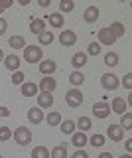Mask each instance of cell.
Wrapping results in <instances>:
<instances>
[{
    "label": "cell",
    "mask_w": 132,
    "mask_h": 158,
    "mask_svg": "<svg viewBox=\"0 0 132 158\" xmlns=\"http://www.w3.org/2000/svg\"><path fill=\"white\" fill-rule=\"evenodd\" d=\"M42 57H43V52L40 46H26L24 48V59L28 63H38V61H42Z\"/></svg>",
    "instance_id": "1"
},
{
    "label": "cell",
    "mask_w": 132,
    "mask_h": 158,
    "mask_svg": "<svg viewBox=\"0 0 132 158\" xmlns=\"http://www.w3.org/2000/svg\"><path fill=\"white\" fill-rule=\"evenodd\" d=\"M12 136H14V140H16L18 144H22V146H26V144L32 142V131L28 127H18L16 131L12 132Z\"/></svg>",
    "instance_id": "2"
},
{
    "label": "cell",
    "mask_w": 132,
    "mask_h": 158,
    "mask_svg": "<svg viewBox=\"0 0 132 158\" xmlns=\"http://www.w3.org/2000/svg\"><path fill=\"white\" fill-rule=\"evenodd\" d=\"M65 103L69 105L71 109H77L83 105V93L79 91V89H71V91L65 93Z\"/></svg>",
    "instance_id": "3"
},
{
    "label": "cell",
    "mask_w": 132,
    "mask_h": 158,
    "mask_svg": "<svg viewBox=\"0 0 132 158\" xmlns=\"http://www.w3.org/2000/svg\"><path fill=\"white\" fill-rule=\"evenodd\" d=\"M101 85L105 87L106 91H114V89L120 85V81H118V77H116L114 73H105V75L101 77Z\"/></svg>",
    "instance_id": "4"
},
{
    "label": "cell",
    "mask_w": 132,
    "mask_h": 158,
    "mask_svg": "<svg viewBox=\"0 0 132 158\" xmlns=\"http://www.w3.org/2000/svg\"><path fill=\"white\" fill-rule=\"evenodd\" d=\"M110 105L109 103H105V101H99V103H95L93 105V115H95L97 118H106L110 115Z\"/></svg>",
    "instance_id": "5"
},
{
    "label": "cell",
    "mask_w": 132,
    "mask_h": 158,
    "mask_svg": "<svg viewBox=\"0 0 132 158\" xmlns=\"http://www.w3.org/2000/svg\"><path fill=\"white\" fill-rule=\"evenodd\" d=\"M106 135H109L110 140L120 142L122 138H124V131H122L120 125H109V127H106Z\"/></svg>",
    "instance_id": "6"
},
{
    "label": "cell",
    "mask_w": 132,
    "mask_h": 158,
    "mask_svg": "<svg viewBox=\"0 0 132 158\" xmlns=\"http://www.w3.org/2000/svg\"><path fill=\"white\" fill-rule=\"evenodd\" d=\"M59 44L61 46H75L77 44V32L73 30H65V32L59 34Z\"/></svg>",
    "instance_id": "7"
},
{
    "label": "cell",
    "mask_w": 132,
    "mask_h": 158,
    "mask_svg": "<svg viewBox=\"0 0 132 158\" xmlns=\"http://www.w3.org/2000/svg\"><path fill=\"white\" fill-rule=\"evenodd\" d=\"M110 111L112 113H118V115H124L126 111H128V105H126V101L122 97H114L110 103Z\"/></svg>",
    "instance_id": "8"
},
{
    "label": "cell",
    "mask_w": 132,
    "mask_h": 158,
    "mask_svg": "<svg viewBox=\"0 0 132 158\" xmlns=\"http://www.w3.org/2000/svg\"><path fill=\"white\" fill-rule=\"evenodd\" d=\"M97 34H99V42L102 44V46H112V44L116 42V38L110 34V30H109V28H101Z\"/></svg>",
    "instance_id": "9"
},
{
    "label": "cell",
    "mask_w": 132,
    "mask_h": 158,
    "mask_svg": "<svg viewBox=\"0 0 132 158\" xmlns=\"http://www.w3.org/2000/svg\"><path fill=\"white\" fill-rule=\"evenodd\" d=\"M55 87H57L55 79L50 77V75H46V77L40 81V85H38V89H40V91H47V93H53V91H55Z\"/></svg>",
    "instance_id": "10"
},
{
    "label": "cell",
    "mask_w": 132,
    "mask_h": 158,
    "mask_svg": "<svg viewBox=\"0 0 132 158\" xmlns=\"http://www.w3.org/2000/svg\"><path fill=\"white\" fill-rule=\"evenodd\" d=\"M40 71L43 73V77H46V75H53V73H55L57 71V63L55 61H51V59H46V61H42L40 63Z\"/></svg>",
    "instance_id": "11"
},
{
    "label": "cell",
    "mask_w": 132,
    "mask_h": 158,
    "mask_svg": "<svg viewBox=\"0 0 132 158\" xmlns=\"http://www.w3.org/2000/svg\"><path fill=\"white\" fill-rule=\"evenodd\" d=\"M4 65H6L8 71H20V57L18 56H6L4 57Z\"/></svg>",
    "instance_id": "12"
},
{
    "label": "cell",
    "mask_w": 132,
    "mask_h": 158,
    "mask_svg": "<svg viewBox=\"0 0 132 158\" xmlns=\"http://www.w3.org/2000/svg\"><path fill=\"white\" fill-rule=\"evenodd\" d=\"M51 105H53V95L47 93V91H42L40 95H38V107H40V109H47Z\"/></svg>",
    "instance_id": "13"
},
{
    "label": "cell",
    "mask_w": 132,
    "mask_h": 158,
    "mask_svg": "<svg viewBox=\"0 0 132 158\" xmlns=\"http://www.w3.org/2000/svg\"><path fill=\"white\" fill-rule=\"evenodd\" d=\"M28 121L34 123V125H40V123L43 121V111L40 107H32L30 111H28Z\"/></svg>",
    "instance_id": "14"
},
{
    "label": "cell",
    "mask_w": 132,
    "mask_h": 158,
    "mask_svg": "<svg viewBox=\"0 0 132 158\" xmlns=\"http://www.w3.org/2000/svg\"><path fill=\"white\" fill-rule=\"evenodd\" d=\"M30 32H32V34H36V36H40L42 32H46V20H42V18H34L32 22H30Z\"/></svg>",
    "instance_id": "15"
},
{
    "label": "cell",
    "mask_w": 132,
    "mask_h": 158,
    "mask_svg": "<svg viewBox=\"0 0 132 158\" xmlns=\"http://www.w3.org/2000/svg\"><path fill=\"white\" fill-rule=\"evenodd\" d=\"M87 140H89V138H87V135H85V132H73V135H71V144L73 146H75V148H83V146H85L87 144Z\"/></svg>",
    "instance_id": "16"
},
{
    "label": "cell",
    "mask_w": 132,
    "mask_h": 158,
    "mask_svg": "<svg viewBox=\"0 0 132 158\" xmlns=\"http://www.w3.org/2000/svg\"><path fill=\"white\" fill-rule=\"evenodd\" d=\"M22 95L24 97H36L38 95V85L32 81H24L22 83Z\"/></svg>",
    "instance_id": "17"
},
{
    "label": "cell",
    "mask_w": 132,
    "mask_h": 158,
    "mask_svg": "<svg viewBox=\"0 0 132 158\" xmlns=\"http://www.w3.org/2000/svg\"><path fill=\"white\" fill-rule=\"evenodd\" d=\"M83 18H85V22L95 24L97 20H99V8H97V6H89L85 10V14H83Z\"/></svg>",
    "instance_id": "18"
},
{
    "label": "cell",
    "mask_w": 132,
    "mask_h": 158,
    "mask_svg": "<svg viewBox=\"0 0 132 158\" xmlns=\"http://www.w3.org/2000/svg\"><path fill=\"white\" fill-rule=\"evenodd\" d=\"M85 63H87V53H83V52H77L75 56L71 57V65L75 69H81Z\"/></svg>",
    "instance_id": "19"
},
{
    "label": "cell",
    "mask_w": 132,
    "mask_h": 158,
    "mask_svg": "<svg viewBox=\"0 0 132 158\" xmlns=\"http://www.w3.org/2000/svg\"><path fill=\"white\" fill-rule=\"evenodd\" d=\"M109 30H110V34H112V36H114L116 40H118V38H122V36H124V32H126V30H124V26H122L120 22H112L110 26H109Z\"/></svg>",
    "instance_id": "20"
},
{
    "label": "cell",
    "mask_w": 132,
    "mask_h": 158,
    "mask_svg": "<svg viewBox=\"0 0 132 158\" xmlns=\"http://www.w3.org/2000/svg\"><path fill=\"white\" fill-rule=\"evenodd\" d=\"M47 20H50V26H51V28H61L63 24H65V18H63L59 12L50 14V18H47Z\"/></svg>",
    "instance_id": "21"
},
{
    "label": "cell",
    "mask_w": 132,
    "mask_h": 158,
    "mask_svg": "<svg viewBox=\"0 0 132 158\" xmlns=\"http://www.w3.org/2000/svg\"><path fill=\"white\" fill-rule=\"evenodd\" d=\"M50 158H67V148L59 144V146H53L50 150Z\"/></svg>",
    "instance_id": "22"
},
{
    "label": "cell",
    "mask_w": 132,
    "mask_h": 158,
    "mask_svg": "<svg viewBox=\"0 0 132 158\" xmlns=\"http://www.w3.org/2000/svg\"><path fill=\"white\" fill-rule=\"evenodd\" d=\"M75 127L79 128L81 132H87V131H89V128L93 127V123H91V118H89V117H79V121L75 123Z\"/></svg>",
    "instance_id": "23"
},
{
    "label": "cell",
    "mask_w": 132,
    "mask_h": 158,
    "mask_svg": "<svg viewBox=\"0 0 132 158\" xmlns=\"http://www.w3.org/2000/svg\"><path fill=\"white\" fill-rule=\"evenodd\" d=\"M46 121L50 123L51 127H59V125H61V113H59V111H51L50 115L46 117Z\"/></svg>",
    "instance_id": "24"
},
{
    "label": "cell",
    "mask_w": 132,
    "mask_h": 158,
    "mask_svg": "<svg viewBox=\"0 0 132 158\" xmlns=\"http://www.w3.org/2000/svg\"><path fill=\"white\" fill-rule=\"evenodd\" d=\"M120 127H122V131H130L132 128V113L126 111L124 115H120Z\"/></svg>",
    "instance_id": "25"
},
{
    "label": "cell",
    "mask_w": 132,
    "mask_h": 158,
    "mask_svg": "<svg viewBox=\"0 0 132 158\" xmlns=\"http://www.w3.org/2000/svg\"><path fill=\"white\" fill-rule=\"evenodd\" d=\"M8 44H10L14 49H24L26 48V40H24L22 36H12L10 40H8Z\"/></svg>",
    "instance_id": "26"
},
{
    "label": "cell",
    "mask_w": 132,
    "mask_h": 158,
    "mask_svg": "<svg viewBox=\"0 0 132 158\" xmlns=\"http://www.w3.org/2000/svg\"><path fill=\"white\" fill-rule=\"evenodd\" d=\"M105 63H106L109 67L118 65V53H116V52H109V53H105Z\"/></svg>",
    "instance_id": "27"
},
{
    "label": "cell",
    "mask_w": 132,
    "mask_h": 158,
    "mask_svg": "<svg viewBox=\"0 0 132 158\" xmlns=\"http://www.w3.org/2000/svg\"><path fill=\"white\" fill-rule=\"evenodd\" d=\"M32 158H50V150L46 146H36L32 150Z\"/></svg>",
    "instance_id": "28"
},
{
    "label": "cell",
    "mask_w": 132,
    "mask_h": 158,
    "mask_svg": "<svg viewBox=\"0 0 132 158\" xmlns=\"http://www.w3.org/2000/svg\"><path fill=\"white\" fill-rule=\"evenodd\" d=\"M69 81H71V85H75V87H79L83 81H85V75H83L81 71H73L71 75H69Z\"/></svg>",
    "instance_id": "29"
},
{
    "label": "cell",
    "mask_w": 132,
    "mask_h": 158,
    "mask_svg": "<svg viewBox=\"0 0 132 158\" xmlns=\"http://www.w3.org/2000/svg\"><path fill=\"white\" fill-rule=\"evenodd\" d=\"M75 123H73V121H63L61 123V132H63V135H73V132H75Z\"/></svg>",
    "instance_id": "30"
},
{
    "label": "cell",
    "mask_w": 132,
    "mask_h": 158,
    "mask_svg": "<svg viewBox=\"0 0 132 158\" xmlns=\"http://www.w3.org/2000/svg\"><path fill=\"white\" fill-rule=\"evenodd\" d=\"M12 138V128L10 127H0V142H6Z\"/></svg>",
    "instance_id": "31"
},
{
    "label": "cell",
    "mask_w": 132,
    "mask_h": 158,
    "mask_svg": "<svg viewBox=\"0 0 132 158\" xmlns=\"http://www.w3.org/2000/svg\"><path fill=\"white\" fill-rule=\"evenodd\" d=\"M38 38H40V44H42V46H50V44L53 42V34L51 32H42Z\"/></svg>",
    "instance_id": "32"
},
{
    "label": "cell",
    "mask_w": 132,
    "mask_h": 158,
    "mask_svg": "<svg viewBox=\"0 0 132 158\" xmlns=\"http://www.w3.org/2000/svg\"><path fill=\"white\" fill-rule=\"evenodd\" d=\"M73 8H75V2H73V0H61V2H59V10H61V12H71Z\"/></svg>",
    "instance_id": "33"
},
{
    "label": "cell",
    "mask_w": 132,
    "mask_h": 158,
    "mask_svg": "<svg viewBox=\"0 0 132 158\" xmlns=\"http://www.w3.org/2000/svg\"><path fill=\"white\" fill-rule=\"evenodd\" d=\"M87 142H91L93 146H102V144H105V136H102V135H93Z\"/></svg>",
    "instance_id": "34"
},
{
    "label": "cell",
    "mask_w": 132,
    "mask_h": 158,
    "mask_svg": "<svg viewBox=\"0 0 132 158\" xmlns=\"http://www.w3.org/2000/svg\"><path fill=\"white\" fill-rule=\"evenodd\" d=\"M87 52H89V56H99L101 53V44H97V42H91L89 44V49H87Z\"/></svg>",
    "instance_id": "35"
},
{
    "label": "cell",
    "mask_w": 132,
    "mask_h": 158,
    "mask_svg": "<svg viewBox=\"0 0 132 158\" xmlns=\"http://www.w3.org/2000/svg\"><path fill=\"white\" fill-rule=\"evenodd\" d=\"M24 79H26V75H24L22 71H14V75H12V83H14V85H22Z\"/></svg>",
    "instance_id": "36"
},
{
    "label": "cell",
    "mask_w": 132,
    "mask_h": 158,
    "mask_svg": "<svg viewBox=\"0 0 132 158\" xmlns=\"http://www.w3.org/2000/svg\"><path fill=\"white\" fill-rule=\"evenodd\" d=\"M122 83H124L126 89H132V73H126V75H124V81H122Z\"/></svg>",
    "instance_id": "37"
},
{
    "label": "cell",
    "mask_w": 132,
    "mask_h": 158,
    "mask_svg": "<svg viewBox=\"0 0 132 158\" xmlns=\"http://www.w3.org/2000/svg\"><path fill=\"white\" fill-rule=\"evenodd\" d=\"M71 158H89V154H87L83 148H79V150H75V154H73Z\"/></svg>",
    "instance_id": "38"
},
{
    "label": "cell",
    "mask_w": 132,
    "mask_h": 158,
    "mask_svg": "<svg viewBox=\"0 0 132 158\" xmlns=\"http://www.w3.org/2000/svg\"><path fill=\"white\" fill-rule=\"evenodd\" d=\"M6 28H8V22L4 18H0V36H2V34H6Z\"/></svg>",
    "instance_id": "39"
},
{
    "label": "cell",
    "mask_w": 132,
    "mask_h": 158,
    "mask_svg": "<svg viewBox=\"0 0 132 158\" xmlns=\"http://www.w3.org/2000/svg\"><path fill=\"white\" fill-rule=\"evenodd\" d=\"M0 117H10V111L6 107H0Z\"/></svg>",
    "instance_id": "40"
},
{
    "label": "cell",
    "mask_w": 132,
    "mask_h": 158,
    "mask_svg": "<svg viewBox=\"0 0 132 158\" xmlns=\"http://www.w3.org/2000/svg\"><path fill=\"white\" fill-rule=\"evenodd\" d=\"M38 4H40L42 8H47V6H50L51 2H50V0H40V2H38Z\"/></svg>",
    "instance_id": "41"
},
{
    "label": "cell",
    "mask_w": 132,
    "mask_h": 158,
    "mask_svg": "<svg viewBox=\"0 0 132 158\" xmlns=\"http://www.w3.org/2000/svg\"><path fill=\"white\" fill-rule=\"evenodd\" d=\"M2 4H4V8H10L14 2H12V0H2Z\"/></svg>",
    "instance_id": "42"
},
{
    "label": "cell",
    "mask_w": 132,
    "mask_h": 158,
    "mask_svg": "<svg viewBox=\"0 0 132 158\" xmlns=\"http://www.w3.org/2000/svg\"><path fill=\"white\" fill-rule=\"evenodd\" d=\"M124 146H126V150L130 152V150H132V140H126V142H124Z\"/></svg>",
    "instance_id": "43"
},
{
    "label": "cell",
    "mask_w": 132,
    "mask_h": 158,
    "mask_svg": "<svg viewBox=\"0 0 132 158\" xmlns=\"http://www.w3.org/2000/svg\"><path fill=\"white\" fill-rule=\"evenodd\" d=\"M99 158H112L110 152H102V154H99Z\"/></svg>",
    "instance_id": "44"
},
{
    "label": "cell",
    "mask_w": 132,
    "mask_h": 158,
    "mask_svg": "<svg viewBox=\"0 0 132 158\" xmlns=\"http://www.w3.org/2000/svg\"><path fill=\"white\" fill-rule=\"evenodd\" d=\"M4 10H6V8H4V4H2V0H0V18H2V12H4Z\"/></svg>",
    "instance_id": "45"
},
{
    "label": "cell",
    "mask_w": 132,
    "mask_h": 158,
    "mask_svg": "<svg viewBox=\"0 0 132 158\" xmlns=\"http://www.w3.org/2000/svg\"><path fill=\"white\" fill-rule=\"evenodd\" d=\"M4 57H6V56H4V52L0 49V61H4Z\"/></svg>",
    "instance_id": "46"
},
{
    "label": "cell",
    "mask_w": 132,
    "mask_h": 158,
    "mask_svg": "<svg viewBox=\"0 0 132 158\" xmlns=\"http://www.w3.org/2000/svg\"><path fill=\"white\" fill-rule=\"evenodd\" d=\"M120 158H132V156H130V154H122Z\"/></svg>",
    "instance_id": "47"
},
{
    "label": "cell",
    "mask_w": 132,
    "mask_h": 158,
    "mask_svg": "<svg viewBox=\"0 0 132 158\" xmlns=\"http://www.w3.org/2000/svg\"><path fill=\"white\" fill-rule=\"evenodd\" d=\"M0 158H2V154H0Z\"/></svg>",
    "instance_id": "48"
}]
</instances>
